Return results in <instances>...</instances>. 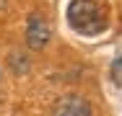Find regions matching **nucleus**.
<instances>
[{"mask_svg": "<svg viewBox=\"0 0 122 116\" xmlns=\"http://www.w3.org/2000/svg\"><path fill=\"white\" fill-rule=\"evenodd\" d=\"M65 16L68 26L81 36H99L107 31V8L99 0H70Z\"/></svg>", "mask_w": 122, "mask_h": 116, "instance_id": "f257e3e1", "label": "nucleus"}, {"mask_svg": "<svg viewBox=\"0 0 122 116\" xmlns=\"http://www.w3.org/2000/svg\"><path fill=\"white\" fill-rule=\"evenodd\" d=\"M52 39V23L42 13H31L26 21V44L31 49H44Z\"/></svg>", "mask_w": 122, "mask_h": 116, "instance_id": "f03ea898", "label": "nucleus"}, {"mask_svg": "<svg viewBox=\"0 0 122 116\" xmlns=\"http://www.w3.org/2000/svg\"><path fill=\"white\" fill-rule=\"evenodd\" d=\"M52 114L55 116H94L88 101H83L81 95H62V98H57Z\"/></svg>", "mask_w": 122, "mask_h": 116, "instance_id": "7ed1b4c3", "label": "nucleus"}, {"mask_svg": "<svg viewBox=\"0 0 122 116\" xmlns=\"http://www.w3.org/2000/svg\"><path fill=\"white\" fill-rule=\"evenodd\" d=\"M3 5H5V0H0V8H3Z\"/></svg>", "mask_w": 122, "mask_h": 116, "instance_id": "39448f33", "label": "nucleus"}, {"mask_svg": "<svg viewBox=\"0 0 122 116\" xmlns=\"http://www.w3.org/2000/svg\"><path fill=\"white\" fill-rule=\"evenodd\" d=\"M109 77H112V83L122 88V49L117 52V57L112 59V65H109Z\"/></svg>", "mask_w": 122, "mask_h": 116, "instance_id": "20e7f679", "label": "nucleus"}]
</instances>
